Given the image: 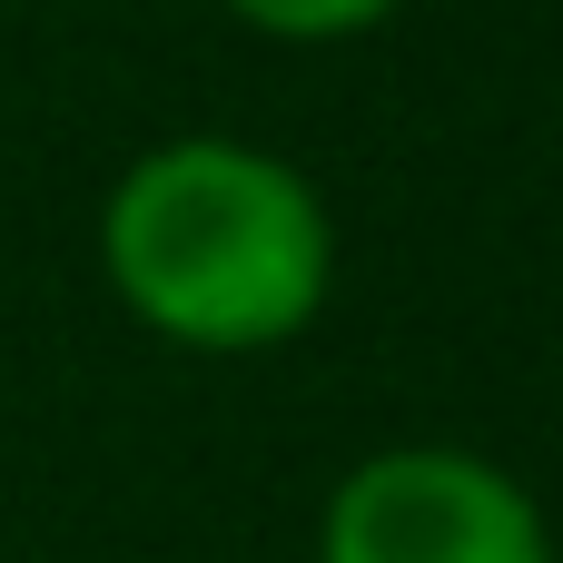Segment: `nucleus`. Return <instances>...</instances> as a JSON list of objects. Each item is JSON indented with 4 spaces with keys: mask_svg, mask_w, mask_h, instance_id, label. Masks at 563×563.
<instances>
[{
    "mask_svg": "<svg viewBox=\"0 0 563 563\" xmlns=\"http://www.w3.org/2000/svg\"><path fill=\"white\" fill-rule=\"evenodd\" d=\"M99 267L139 327L198 356L287 346L336 277V218L317 178L257 139L198 129L119 168L99 208Z\"/></svg>",
    "mask_w": 563,
    "mask_h": 563,
    "instance_id": "obj_1",
    "label": "nucleus"
},
{
    "mask_svg": "<svg viewBox=\"0 0 563 563\" xmlns=\"http://www.w3.org/2000/svg\"><path fill=\"white\" fill-rule=\"evenodd\" d=\"M317 563H563L544 505L465 445H376L336 475Z\"/></svg>",
    "mask_w": 563,
    "mask_h": 563,
    "instance_id": "obj_2",
    "label": "nucleus"
},
{
    "mask_svg": "<svg viewBox=\"0 0 563 563\" xmlns=\"http://www.w3.org/2000/svg\"><path fill=\"white\" fill-rule=\"evenodd\" d=\"M218 10H238V20L267 30V40H356V30L396 20L406 0H218Z\"/></svg>",
    "mask_w": 563,
    "mask_h": 563,
    "instance_id": "obj_3",
    "label": "nucleus"
}]
</instances>
